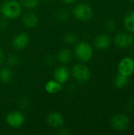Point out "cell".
<instances>
[{"mask_svg": "<svg viewBox=\"0 0 134 135\" xmlns=\"http://www.w3.org/2000/svg\"><path fill=\"white\" fill-rule=\"evenodd\" d=\"M21 5L16 0L5 1L1 6V12L4 17L7 19H15L21 13Z\"/></svg>", "mask_w": 134, "mask_h": 135, "instance_id": "obj_1", "label": "cell"}, {"mask_svg": "<svg viewBox=\"0 0 134 135\" xmlns=\"http://www.w3.org/2000/svg\"><path fill=\"white\" fill-rule=\"evenodd\" d=\"M74 53L77 59L82 62H87L90 61L93 56L92 47L86 42H81L77 44L75 47Z\"/></svg>", "mask_w": 134, "mask_h": 135, "instance_id": "obj_2", "label": "cell"}, {"mask_svg": "<svg viewBox=\"0 0 134 135\" xmlns=\"http://www.w3.org/2000/svg\"><path fill=\"white\" fill-rule=\"evenodd\" d=\"M72 75L80 83H86L91 78L90 69L83 63H77L72 69Z\"/></svg>", "mask_w": 134, "mask_h": 135, "instance_id": "obj_3", "label": "cell"}, {"mask_svg": "<svg viewBox=\"0 0 134 135\" xmlns=\"http://www.w3.org/2000/svg\"><path fill=\"white\" fill-rule=\"evenodd\" d=\"M73 14L76 19L81 21H87L92 17L93 9L89 5L81 3L73 8Z\"/></svg>", "mask_w": 134, "mask_h": 135, "instance_id": "obj_4", "label": "cell"}, {"mask_svg": "<svg viewBox=\"0 0 134 135\" xmlns=\"http://www.w3.org/2000/svg\"><path fill=\"white\" fill-rule=\"evenodd\" d=\"M130 124V118L125 114H116L111 120V125L112 128L118 131H126Z\"/></svg>", "mask_w": 134, "mask_h": 135, "instance_id": "obj_5", "label": "cell"}, {"mask_svg": "<svg viewBox=\"0 0 134 135\" xmlns=\"http://www.w3.org/2000/svg\"><path fill=\"white\" fill-rule=\"evenodd\" d=\"M6 123L12 128H20L25 122L24 114L18 111H13L8 113L6 116Z\"/></svg>", "mask_w": 134, "mask_h": 135, "instance_id": "obj_6", "label": "cell"}, {"mask_svg": "<svg viewBox=\"0 0 134 135\" xmlns=\"http://www.w3.org/2000/svg\"><path fill=\"white\" fill-rule=\"evenodd\" d=\"M115 45L119 48H128L134 44V37L130 32H119L114 39Z\"/></svg>", "mask_w": 134, "mask_h": 135, "instance_id": "obj_7", "label": "cell"}, {"mask_svg": "<svg viewBox=\"0 0 134 135\" xmlns=\"http://www.w3.org/2000/svg\"><path fill=\"white\" fill-rule=\"evenodd\" d=\"M118 74L126 77H130L134 72V59L131 57L123 58L118 66Z\"/></svg>", "mask_w": 134, "mask_h": 135, "instance_id": "obj_8", "label": "cell"}, {"mask_svg": "<svg viewBox=\"0 0 134 135\" xmlns=\"http://www.w3.org/2000/svg\"><path fill=\"white\" fill-rule=\"evenodd\" d=\"M47 123L53 128H59L64 125V118L61 113L53 112L48 114L47 117Z\"/></svg>", "mask_w": 134, "mask_h": 135, "instance_id": "obj_9", "label": "cell"}, {"mask_svg": "<svg viewBox=\"0 0 134 135\" xmlns=\"http://www.w3.org/2000/svg\"><path fill=\"white\" fill-rule=\"evenodd\" d=\"M29 44V37L24 32H21L17 34L12 41L13 47L16 50H22L24 49Z\"/></svg>", "mask_w": 134, "mask_h": 135, "instance_id": "obj_10", "label": "cell"}, {"mask_svg": "<svg viewBox=\"0 0 134 135\" xmlns=\"http://www.w3.org/2000/svg\"><path fill=\"white\" fill-rule=\"evenodd\" d=\"M70 75V70L66 66H58L54 70V80H56L62 85L65 84L69 80Z\"/></svg>", "mask_w": 134, "mask_h": 135, "instance_id": "obj_11", "label": "cell"}, {"mask_svg": "<svg viewBox=\"0 0 134 135\" xmlns=\"http://www.w3.org/2000/svg\"><path fill=\"white\" fill-rule=\"evenodd\" d=\"M111 44V38L107 34L98 35L94 40V46L100 50H106Z\"/></svg>", "mask_w": 134, "mask_h": 135, "instance_id": "obj_12", "label": "cell"}, {"mask_svg": "<svg viewBox=\"0 0 134 135\" xmlns=\"http://www.w3.org/2000/svg\"><path fill=\"white\" fill-rule=\"evenodd\" d=\"M22 23L28 28H35L39 23L37 15L33 12H27L22 17Z\"/></svg>", "mask_w": 134, "mask_h": 135, "instance_id": "obj_13", "label": "cell"}, {"mask_svg": "<svg viewBox=\"0 0 134 135\" xmlns=\"http://www.w3.org/2000/svg\"><path fill=\"white\" fill-rule=\"evenodd\" d=\"M57 58L58 60L63 64L69 63L73 58L72 51L69 48H62L58 51Z\"/></svg>", "mask_w": 134, "mask_h": 135, "instance_id": "obj_14", "label": "cell"}, {"mask_svg": "<svg viewBox=\"0 0 134 135\" xmlns=\"http://www.w3.org/2000/svg\"><path fill=\"white\" fill-rule=\"evenodd\" d=\"M62 84L56 80H51L47 81L45 85V90L50 94L58 93L62 89Z\"/></svg>", "mask_w": 134, "mask_h": 135, "instance_id": "obj_15", "label": "cell"}, {"mask_svg": "<svg viewBox=\"0 0 134 135\" xmlns=\"http://www.w3.org/2000/svg\"><path fill=\"white\" fill-rule=\"evenodd\" d=\"M13 71L9 67H3L0 70V81L3 83H9L13 79Z\"/></svg>", "mask_w": 134, "mask_h": 135, "instance_id": "obj_16", "label": "cell"}, {"mask_svg": "<svg viewBox=\"0 0 134 135\" xmlns=\"http://www.w3.org/2000/svg\"><path fill=\"white\" fill-rule=\"evenodd\" d=\"M123 24L128 32L134 33V11L130 12L126 16Z\"/></svg>", "mask_w": 134, "mask_h": 135, "instance_id": "obj_17", "label": "cell"}, {"mask_svg": "<svg viewBox=\"0 0 134 135\" xmlns=\"http://www.w3.org/2000/svg\"><path fill=\"white\" fill-rule=\"evenodd\" d=\"M129 83V77L118 74L115 78V85L118 89H123Z\"/></svg>", "mask_w": 134, "mask_h": 135, "instance_id": "obj_18", "label": "cell"}, {"mask_svg": "<svg viewBox=\"0 0 134 135\" xmlns=\"http://www.w3.org/2000/svg\"><path fill=\"white\" fill-rule=\"evenodd\" d=\"M55 18L59 22H65L69 18V12L64 9H60L57 10L55 13Z\"/></svg>", "mask_w": 134, "mask_h": 135, "instance_id": "obj_19", "label": "cell"}, {"mask_svg": "<svg viewBox=\"0 0 134 135\" xmlns=\"http://www.w3.org/2000/svg\"><path fill=\"white\" fill-rule=\"evenodd\" d=\"M78 37L73 32H67L63 37V41L66 44H74L77 42Z\"/></svg>", "mask_w": 134, "mask_h": 135, "instance_id": "obj_20", "label": "cell"}, {"mask_svg": "<svg viewBox=\"0 0 134 135\" xmlns=\"http://www.w3.org/2000/svg\"><path fill=\"white\" fill-rule=\"evenodd\" d=\"M21 5L27 9H34L39 5V0H21Z\"/></svg>", "mask_w": 134, "mask_h": 135, "instance_id": "obj_21", "label": "cell"}, {"mask_svg": "<svg viewBox=\"0 0 134 135\" xmlns=\"http://www.w3.org/2000/svg\"><path fill=\"white\" fill-rule=\"evenodd\" d=\"M6 62L9 66H17L20 64V59L16 55H9L6 59Z\"/></svg>", "mask_w": 134, "mask_h": 135, "instance_id": "obj_22", "label": "cell"}, {"mask_svg": "<svg viewBox=\"0 0 134 135\" xmlns=\"http://www.w3.org/2000/svg\"><path fill=\"white\" fill-rule=\"evenodd\" d=\"M18 104H19V107L21 108H27L28 106L29 105V101L27 97H24V98L20 99Z\"/></svg>", "mask_w": 134, "mask_h": 135, "instance_id": "obj_23", "label": "cell"}, {"mask_svg": "<svg viewBox=\"0 0 134 135\" xmlns=\"http://www.w3.org/2000/svg\"><path fill=\"white\" fill-rule=\"evenodd\" d=\"M106 25L107 27V28L109 30H115V28H116V25H115V22L112 20H108L106 23Z\"/></svg>", "mask_w": 134, "mask_h": 135, "instance_id": "obj_24", "label": "cell"}, {"mask_svg": "<svg viewBox=\"0 0 134 135\" xmlns=\"http://www.w3.org/2000/svg\"><path fill=\"white\" fill-rule=\"evenodd\" d=\"M44 61H45V62H46L48 66H51V65H52V64L54 62V59L53 56L48 55V56H47V57L44 59Z\"/></svg>", "mask_w": 134, "mask_h": 135, "instance_id": "obj_25", "label": "cell"}, {"mask_svg": "<svg viewBox=\"0 0 134 135\" xmlns=\"http://www.w3.org/2000/svg\"><path fill=\"white\" fill-rule=\"evenodd\" d=\"M4 59H5L4 52H3V51L0 48V65L4 62Z\"/></svg>", "mask_w": 134, "mask_h": 135, "instance_id": "obj_26", "label": "cell"}, {"mask_svg": "<svg viewBox=\"0 0 134 135\" xmlns=\"http://www.w3.org/2000/svg\"><path fill=\"white\" fill-rule=\"evenodd\" d=\"M61 1L66 5H70V4H73V2H75L76 0H61Z\"/></svg>", "mask_w": 134, "mask_h": 135, "instance_id": "obj_27", "label": "cell"}, {"mask_svg": "<svg viewBox=\"0 0 134 135\" xmlns=\"http://www.w3.org/2000/svg\"><path fill=\"white\" fill-rule=\"evenodd\" d=\"M6 26V23L5 22V21H0V29H2L4 28Z\"/></svg>", "mask_w": 134, "mask_h": 135, "instance_id": "obj_28", "label": "cell"}, {"mask_svg": "<svg viewBox=\"0 0 134 135\" xmlns=\"http://www.w3.org/2000/svg\"><path fill=\"white\" fill-rule=\"evenodd\" d=\"M45 1H50V0H45Z\"/></svg>", "mask_w": 134, "mask_h": 135, "instance_id": "obj_29", "label": "cell"}, {"mask_svg": "<svg viewBox=\"0 0 134 135\" xmlns=\"http://www.w3.org/2000/svg\"><path fill=\"white\" fill-rule=\"evenodd\" d=\"M132 1H133V2H134V0H132Z\"/></svg>", "mask_w": 134, "mask_h": 135, "instance_id": "obj_30", "label": "cell"}]
</instances>
